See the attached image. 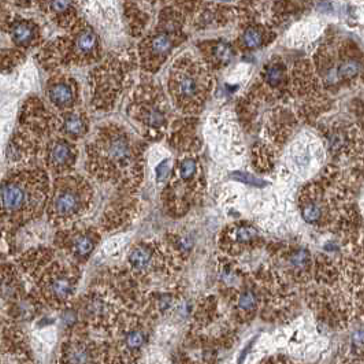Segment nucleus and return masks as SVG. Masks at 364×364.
<instances>
[{
	"label": "nucleus",
	"instance_id": "obj_25",
	"mask_svg": "<svg viewBox=\"0 0 364 364\" xmlns=\"http://www.w3.org/2000/svg\"><path fill=\"white\" fill-rule=\"evenodd\" d=\"M70 5H71V0H52V3H51L52 10L56 12H63V11L69 10Z\"/></svg>",
	"mask_w": 364,
	"mask_h": 364
},
{
	"label": "nucleus",
	"instance_id": "obj_8",
	"mask_svg": "<svg viewBox=\"0 0 364 364\" xmlns=\"http://www.w3.org/2000/svg\"><path fill=\"white\" fill-rule=\"evenodd\" d=\"M145 343V334L141 329H132L126 333L125 344L130 351H137Z\"/></svg>",
	"mask_w": 364,
	"mask_h": 364
},
{
	"label": "nucleus",
	"instance_id": "obj_12",
	"mask_svg": "<svg viewBox=\"0 0 364 364\" xmlns=\"http://www.w3.org/2000/svg\"><path fill=\"white\" fill-rule=\"evenodd\" d=\"M77 49L82 54H88L96 47V36L92 32L81 33L77 38Z\"/></svg>",
	"mask_w": 364,
	"mask_h": 364
},
{
	"label": "nucleus",
	"instance_id": "obj_15",
	"mask_svg": "<svg viewBox=\"0 0 364 364\" xmlns=\"http://www.w3.org/2000/svg\"><path fill=\"white\" fill-rule=\"evenodd\" d=\"M301 214H303V219H304L305 222H308V223H316V222H319L322 218L321 205L316 203H308L304 208H303Z\"/></svg>",
	"mask_w": 364,
	"mask_h": 364
},
{
	"label": "nucleus",
	"instance_id": "obj_20",
	"mask_svg": "<svg viewBox=\"0 0 364 364\" xmlns=\"http://www.w3.org/2000/svg\"><path fill=\"white\" fill-rule=\"evenodd\" d=\"M244 44L249 48H256L262 44V34L257 32V30H248L244 34Z\"/></svg>",
	"mask_w": 364,
	"mask_h": 364
},
{
	"label": "nucleus",
	"instance_id": "obj_18",
	"mask_svg": "<svg viewBox=\"0 0 364 364\" xmlns=\"http://www.w3.org/2000/svg\"><path fill=\"white\" fill-rule=\"evenodd\" d=\"M64 128L70 134H81L84 130V122L78 115H71L66 119Z\"/></svg>",
	"mask_w": 364,
	"mask_h": 364
},
{
	"label": "nucleus",
	"instance_id": "obj_4",
	"mask_svg": "<svg viewBox=\"0 0 364 364\" xmlns=\"http://www.w3.org/2000/svg\"><path fill=\"white\" fill-rule=\"evenodd\" d=\"M69 364H88L91 362V351L85 345H74L67 354Z\"/></svg>",
	"mask_w": 364,
	"mask_h": 364
},
{
	"label": "nucleus",
	"instance_id": "obj_1",
	"mask_svg": "<svg viewBox=\"0 0 364 364\" xmlns=\"http://www.w3.org/2000/svg\"><path fill=\"white\" fill-rule=\"evenodd\" d=\"M26 201V192L18 183H7L1 189V204L7 211H16Z\"/></svg>",
	"mask_w": 364,
	"mask_h": 364
},
{
	"label": "nucleus",
	"instance_id": "obj_13",
	"mask_svg": "<svg viewBox=\"0 0 364 364\" xmlns=\"http://www.w3.org/2000/svg\"><path fill=\"white\" fill-rule=\"evenodd\" d=\"M110 155L114 161H125L129 156L128 143L122 139H118L110 145Z\"/></svg>",
	"mask_w": 364,
	"mask_h": 364
},
{
	"label": "nucleus",
	"instance_id": "obj_14",
	"mask_svg": "<svg viewBox=\"0 0 364 364\" xmlns=\"http://www.w3.org/2000/svg\"><path fill=\"white\" fill-rule=\"evenodd\" d=\"M178 92L182 97H193L197 92V82L192 77H182L178 82Z\"/></svg>",
	"mask_w": 364,
	"mask_h": 364
},
{
	"label": "nucleus",
	"instance_id": "obj_16",
	"mask_svg": "<svg viewBox=\"0 0 364 364\" xmlns=\"http://www.w3.org/2000/svg\"><path fill=\"white\" fill-rule=\"evenodd\" d=\"M93 241L88 236H80L74 241V251L80 256H86L93 251Z\"/></svg>",
	"mask_w": 364,
	"mask_h": 364
},
{
	"label": "nucleus",
	"instance_id": "obj_7",
	"mask_svg": "<svg viewBox=\"0 0 364 364\" xmlns=\"http://www.w3.org/2000/svg\"><path fill=\"white\" fill-rule=\"evenodd\" d=\"M51 290L56 299H67L70 295H71V290H73V286H71V282L69 279L64 278V277H60V278L54 279V282L51 284Z\"/></svg>",
	"mask_w": 364,
	"mask_h": 364
},
{
	"label": "nucleus",
	"instance_id": "obj_10",
	"mask_svg": "<svg viewBox=\"0 0 364 364\" xmlns=\"http://www.w3.org/2000/svg\"><path fill=\"white\" fill-rule=\"evenodd\" d=\"M33 36H34L33 27L27 23H19L12 32V38L18 44H29L33 40Z\"/></svg>",
	"mask_w": 364,
	"mask_h": 364
},
{
	"label": "nucleus",
	"instance_id": "obj_21",
	"mask_svg": "<svg viewBox=\"0 0 364 364\" xmlns=\"http://www.w3.org/2000/svg\"><path fill=\"white\" fill-rule=\"evenodd\" d=\"M284 78V73L279 67H270L266 74V80L271 86H277L281 84V81Z\"/></svg>",
	"mask_w": 364,
	"mask_h": 364
},
{
	"label": "nucleus",
	"instance_id": "obj_27",
	"mask_svg": "<svg viewBox=\"0 0 364 364\" xmlns=\"http://www.w3.org/2000/svg\"><path fill=\"white\" fill-rule=\"evenodd\" d=\"M167 174H169V162L163 161L159 166L156 167V177H158V181H163V180L167 177Z\"/></svg>",
	"mask_w": 364,
	"mask_h": 364
},
{
	"label": "nucleus",
	"instance_id": "obj_3",
	"mask_svg": "<svg viewBox=\"0 0 364 364\" xmlns=\"http://www.w3.org/2000/svg\"><path fill=\"white\" fill-rule=\"evenodd\" d=\"M154 259V252L150 246L139 245L130 252L129 262L136 270H147L151 267Z\"/></svg>",
	"mask_w": 364,
	"mask_h": 364
},
{
	"label": "nucleus",
	"instance_id": "obj_11",
	"mask_svg": "<svg viewBox=\"0 0 364 364\" xmlns=\"http://www.w3.org/2000/svg\"><path fill=\"white\" fill-rule=\"evenodd\" d=\"M70 156H71V150H70L69 144L66 143H58L55 144L51 152V159L56 165H64L70 161Z\"/></svg>",
	"mask_w": 364,
	"mask_h": 364
},
{
	"label": "nucleus",
	"instance_id": "obj_26",
	"mask_svg": "<svg viewBox=\"0 0 364 364\" xmlns=\"http://www.w3.org/2000/svg\"><path fill=\"white\" fill-rule=\"evenodd\" d=\"M236 177L238 178V180H241V181L244 182H248V183H251V185H259V186H262V185H264V182L260 181V180H257V178L255 177H252V176H249V174H242V173H236Z\"/></svg>",
	"mask_w": 364,
	"mask_h": 364
},
{
	"label": "nucleus",
	"instance_id": "obj_6",
	"mask_svg": "<svg viewBox=\"0 0 364 364\" xmlns=\"http://www.w3.org/2000/svg\"><path fill=\"white\" fill-rule=\"evenodd\" d=\"M257 237V230L248 225L237 226L233 230V238L237 244H249Z\"/></svg>",
	"mask_w": 364,
	"mask_h": 364
},
{
	"label": "nucleus",
	"instance_id": "obj_5",
	"mask_svg": "<svg viewBox=\"0 0 364 364\" xmlns=\"http://www.w3.org/2000/svg\"><path fill=\"white\" fill-rule=\"evenodd\" d=\"M49 96L52 99V102L58 106H67L71 99H73V93L70 86L64 85V84H59V85H55L51 92H49Z\"/></svg>",
	"mask_w": 364,
	"mask_h": 364
},
{
	"label": "nucleus",
	"instance_id": "obj_28",
	"mask_svg": "<svg viewBox=\"0 0 364 364\" xmlns=\"http://www.w3.org/2000/svg\"><path fill=\"white\" fill-rule=\"evenodd\" d=\"M162 115L158 111H152V113L150 114V117H148V122L151 123V125H154V126H158L159 123L162 122Z\"/></svg>",
	"mask_w": 364,
	"mask_h": 364
},
{
	"label": "nucleus",
	"instance_id": "obj_22",
	"mask_svg": "<svg viewBox=\"0 0 364 364\" xmlns=\"http://www.w3.org/2000/svg\"><path fill=\"white\" fill-rule=\"evenodd\" d=\"M194 173H196V163L193 161H185L180 167V174L183 180H189L193 177Z\"/></svg>",
	"mask_w": 364,
	"mask_h": 364
},
{
	"label": "nucleus",
	"instance_id": "obj_17",
	"mask_svg": "<svg viewBox=\"0 0 364 364\" xmlns=\"http://www.w3.org/2000/svg\"><path fill=\"white\" fill-rule=\"evenodd\" d=\"M289 262L295 268H305L307 266H310L311 263L310 253L307 251H304V249L293 252L292 256H290Z\"/></svg>",
	"mask_w": 364,
	"mask_h": 364
},
{
	"label": "nucleus",
	"instance_id": "obj_23",
	"mask_svg": "<svg viewBox=\"0 0 364 364\" xmlns=\"http://www.w3.org/2000/svg\"><path fill=\"white\" fill-rule=\"evenodd\" d=\"M359 71V64L356 62H348L341 66L340 69V75H345V77H352V75L358 74Z\"/></svg>",
	"mask_w": 364,
	"mask_h": 364
},
{
	"label": "nucleus",
	"instance_id": "obj_9",
	"mask_svg": "<svg viewBox=\"0 0 364 364\" xmlns=\"http://www.w3.org/2000/svg\"><path fill=\"white\" fill-rule=\"evenodd\" d=\"M256 305L257 299L253 290H245L238 297V310L241 311V312H245V314L253 312V311L256 310Z\"/></svg>",
	"mask_w": 364,
	"mask_h": 364
},
{
	"label": "nucleus",
	"instance_id": "obj_19",
	"mask_svg": "<svg viewBox=\"0 0 364 364\" xmlns=\"http://www.w3.org/2000/svg\"><path fill=\"white\" fill-rule=\"evenodd\" d=\"M172 48V41L167 36H158L152 43V49L155 54H166Z\"/></svg>",
	"mask_w": 364,
	"mask_h": 364
},
{
	"label": "nucleus",
	"instance_id": "obj_2",
	"mask_svg": "<svg viewBox=\"0 0 364 364\" xmlns=\"http://www.w3.org/2000/svg\"><path fill=\"white\" fill-rule=\"evenodd\" d=\"M80 208V197L75 194L74 192L71 190H66V192H62L56 197V201H55V209L58 211L59 215H71L77 212V209Z\"/></svg>",
	"mask_w": 364,
	"mask_h": 364
},
{
	"label": "nucleus",
	"instance_id": "obj_24",
	"mask_svg": "<svg viewBox=\"0 0 364 364\" xmlns=\"http://www.w3.org/2000/svg\"><path fill=\"white\" fill-rule=\"evenodd\" d=\"M216 55H218V58H219L223 63H226V62H229V60L231 59L233 52H231V49L229 45H226V44H219V45L216 47Z\"/></svg>",
	"mask_w": 364,
	"mask_h": 364
}]
</instances>
